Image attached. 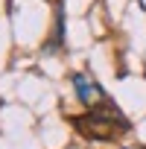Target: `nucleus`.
Listing matches in <instances>:
<instances>
[{"label":"nucleus","instance_id":"obj_1","mask_svg":"<svg viewBox=\"0 0 146 149\" xmlns=\"http://www.w3.org/2000/svg\"><path fill=\"white\" fill-rule=\"evenodd\" d=\"M76 129H79L82 134L94 137V140H111V137H117L120 132L129 129V120H126V117L117 111V105L111 102V105H102V111L94 108L91 114L79 117V120H76Z\"/></svg>","mask_w":146,"mask_h":149},{"label":"nucleus","instance_id":"obj_2","mask_svg":"<svg viewBox=\"0 0 146 149\" xmlns=\"http://www.w3.org/2000/svg\"><path fill=\"white\" fill-rule=\"evenodd\" d=\"M73 88H76V97L85 108H102V105H111V100L105 97V91L99 88V82H94L88 73H73Z\"/></svg>","mask_w":146,"mask_h":149}]
</instances>
